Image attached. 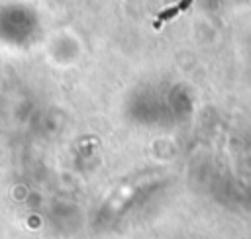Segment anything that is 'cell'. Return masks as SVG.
<instances>
[{
	"mask_svg": "<svg viewBox=\"0 0 251 239\" xmlns=\"http://www.w3.org/2000/svg\"><path fill=\"white\" fill-rule=\"evenodd\" d=\"M190 2H192V0H182V2L176 4V6H178V10H186V6H190Z\"/></svg>",
	"mask_w": 251,
	"mask_h": 239,
	"instance_id": "obj_2",
	"label": "cell"
},
{
	"mask_svg": "<svg viewBox=\"0 0 251 239\" xmlns=\"http://www.w3.org/2000/svg\"><path fill=\"white\" fill-rule=\"evenodd\" d=\"M176 12H180V10H178V6H173V8L165 10V12H161V14H159V20L155 22V27H159V25H161V22H165V20H171V18H173Z\"/></svg>",
	"mask_w": 251,
	"mask_h": 239,
	"instance_id": "obj_1",
	"label": "cell"
}]
</instances>
